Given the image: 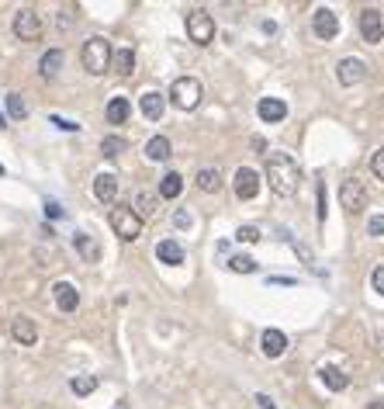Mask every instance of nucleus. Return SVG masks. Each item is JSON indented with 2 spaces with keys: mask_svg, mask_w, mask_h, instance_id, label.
Instances as JSON below:
<instances>
[{
  "mask_svg": "<svg viewBox=\"0 0 384 409\" xmlns=\"http://www.w3.org/2000/svg\"><path fill=\"white\" fill-rule=\"evenodd\" d=\"M339 204H343L349 216H360V212L367 209V187H363V180L346 177V180L339 184Z\"/></svg>",
  "mask_w": 384,
  "mask_h": 409,
  "instance_id": "39448f33",
  "label": "nucleus"
},
{
  "mask_svg": "<svg viewBox=\"0 0 384 409\" xmlns=\"http://www.w3.org/2000/svg\"><path fill=\"white\" fill-rule=\"evenodd\" d=\"M156 201H160V198H156L153 191H139L135 201H132V212H135L139 219H149V216L156 212Z\"/></svg>",
  "mask_w": 384,
  "mask_h": 409,
  "instance_id": "b1692460",
  "label": "nucleus"
},
{
  "mask_svg": "<svg viewBox=\"0 0 384 409\" xmlns=\"http://www.w3.org/2000/svg\"><path fill=\"white\" fill-rule=\"evenodd\" d=\"M111 229L118 233V240L132 243L142 236V219L128 209V204H118V209H111Z\"/></svg>",
  "mask_w": 384,
  "mask_h": 409,
  "instance_id": "20e7f679",
  "label": "nucleus"
},
{
  "mask_svg": "<svg viewBox=\"0 0 384 409\" xmlns=\"http://www.w3.org/2000/svg\"><path fill=\"white\" fill-rule=\"evenodd\" d=\"M267 180H270L273 194H280V198H291V194L298 191L301 170H298V163H294L291 156H284V153H273V156H267Z\"/></svg>",
  "mask_w": 384,
  "mask_h": 409,
  "instance_id": "f257e3e1",
  "label": "nucleus"
},
{
  "mask_svg": "<svg viewBox=\"0 0 384 409\" xmlns=\"http://www.w3.org/2000/svg\"><path fill=\"white\" fill-rule=\"evenodd\" d=\"M229 267H232L236 274H253V271H256V260H253V257H246V254H239V257H232V260H229Z\"/></svg>",
  "mask_w": 384,
  "mask_h": 409,
  "instance_id": "7c9ffc66",
  "label": "nucleus"
},
{
  "mask_svg": "<svg viewBox=\"0 0 384 409\" xmlns=\"http://www.w3.org/2000/svg\"><path fill=\"white\" fill-rule=\"evenodd\" d=\"M46 216H49V219H59V216H63L59 201H46Z\"/></svg>",
  "mask_w": 384,
  "mask_h": 409,
  "instance_id": "c9c22d12",
  "label": "nucleus"
},
{
  "mask_svg": "<svg viewBox=\"0 0 384 409\" xmlns=\"http://www.w3.org/2000/svg\"><path fill=\"white\" fill-rule=\"evenodd\" d=\"M52 298H56L59 312H77V305H80V292H77L70 281H59V285H52Z\"/></svg>",
  "mask_w": 384,
  "mask_h": 409,
  "instance_id": "9b49d317",
  "label": "nucleus"
},
{
  "mask_svg": "<svg viewBox=\"0 0 384 409\" xmlns=\"http://www.w3.org/2000/svg\"><path fill=\"white\" fill-rule=\"evenodd\" d=\"M139 108H142V115H146L149 122H160L163 111H166V97L156 94V91H146V94L139 97Z\"/></svg>",
  "mask_w": 384,
  "mask_h": 409,
  "instance_id": "ddd939ff",
  "label": "nucleus"
},
{
  "mask_svg": "<svg viewBox=\"0 0 384 409\" xmlns=\"http://www.w3.org/2000/svg\"><path fill=\"white\" fill-rule=\"evenodd\" d=\"M370 409H384V402H381V399H377V402H370Z\"/></svg>",
  "mask_w": 384,
  "mask_h": 409,
  "instance_id": "ea45409f",
  "label": "nucleus"
},
{
  "mask_svg": "<svg viewBox=\"0 0 384 409\" xmlns=\"http://www.w3.org/2000/svg\"><path fill=\"white\" fill-rule=\"evenodd\" d=\"M173 222H177V229H187V226H191V216H187V212H177Z\"/></svg>",
  "mask_w": 384,
  "mask_h": 409,
  "instance_id": "4c0bfd02",
  "label": "nucleus"
},
{
  "mask_svg": "<svg viewBox=\"0 0 384 409\" xmlns=\"http://www.w3.org/2000/svg\"><path fill=\"white\" fill-rule=\"evenodd\" d=\"M236 240H239V243H260V229H256V226H239Z\"/></svg>",
  "mask_w": 384,
  "mask_h": 409,
  "instance_id": "2f4dec72",
  "label": "nucleus"
},
{
  "mask_svg": "<svg viewBox=\"0 0 384 409\" xmlns=\"http://www.w3.org/2000/svg\"><path fill=\"white\" fill-rule=\"evenodd\" d=\"M104 115H108V122H111V125H125V122H128V115H132V104H128V97H111Z\"/></svg>",
  "mask_w": 384,
  "mask_h": 409,
  "instance_id": "aec40b11",
  "label": "nucleus"
},
{
  "mask_svg": "<svg viewBox=\"0 0 384 409\" xmlns=\"http://www.w3.org/2000/svg\"><path fill=\"white\" fill-rule=\"evenodd\" d=\"M370 285H374V292H381V295H384V264H381V267H374Z\"/></svg>",
  "mask_w": 384,
  "mask_h": 409,
  "instance_id": "f704fd0d",
  "label": "nucleus"
},
{
  "mask_svg": "<svg viewBox=\"0 0 384 409\" xmlns=\"http://www.w3.org/2000/svg\"><path fill=\"white\" fill-rule=\"evenodd\" d=\"M360 35H363V42H370V46H377V42L384 39V21H381V11H377V8H363V11H360Z\"/></svg>",
  "mask_w": 384,
  "mask_h": 409,
  "instance_id": "6e6552de",
  "label": "nucleus"
},
{
  "mask_svg": "<svg viewBox=\"0 0 384 409\" xmlns=\"http://www.w3.org/2000/svg\"><path fill=\"white\" fill-rule=\"evenodd\" d=\"M180 191H184V177H180L177 170L163 173V180H160V198L173 201V198H180Z\"/></svg>",
  "mask_w": 384,
  "mask_h": 409,
  "instance_id": "4be33fe9",
  "label": "nucleus"
},
{
  "mask_svg": "<svg viewBox=\"0 0 384 409\" xmlns=\"http://www.w3.org/2000/svg\"><path fill=\"white\" fill-rule=\"evenodd\" d=\"M42 32H46V25H42V15H39L35 8H21V11L15 15V35H18L21 42H39Z\"/></svg>",
  "mask_w": 384,
  "mask_h": 409,
  "instance_id": "423d86ee",
  "label": "nucleus"
},
{
  "mask_svg": "<svg viewBox=\"0 0 384 409\" xmlns=\"http://www.w3.org/2000/svg\"><path fill=\"white\" fill-rule=\"evenodd\" d=\"M367 233H370V236H384V216H370Z\"/></svg>",
  "mask_w": 384,
  "mask_h": 409,
  "instance_id": "72a5a7b5",
  "label": "nucleus"
},
{
  "mask_svg": "<svg viewBox=\"0 0 384 409\" xmlns=\"http://www.w3.org/2000/svg\"><path fill=\"white\" fill-rule=\"evenodd\" d=\"M80 63H84V70H87L90 77L108 73V70H111V42H108V39H101V35H94L90 42H84Z\"/></svg>",
  "mask_w": 384,
  "mask_h": 409,
  "instance_id": "f03ea898",
  "label": "nucleus"
},
{
  "mask_svg": "<svg viewBox=\"0 0 384 409\" xmlns=\"http://www.w3.org/2000/svg\"><path fill=\"white\" fill-rule=\"evenodd\" d=\"M256 402H260L263 409H273V399H270V395H256Z\"/></svg>",
  "mask_w": 384,
  "mask_h": 409,
  "instance_id": "58836bf2",
  "label": "nucleus"
},
{
  "mask_svg": "<svg viewBox=\"0 0 384 409\" xmlns=\"http://www.w3.org/2000/svg\"><path fill=\"white\" fill-rule=\"evenodd\" d=\"M370 170H374V177H377V180H384V146L374 153V160H370Z\"/></svg>",
  "mask_w": 384,
  "mask_h": 409,
  "instance_id": "473e14b6",
  "label": "nucleus"
},
{
  "mask_svg": "<svg viewBox=\"0 0 384 409\" xmlns=\"http://www.w3.org/2000/svg\"><path fill=\"white\" fill-rule=\"evenodd\" d=\"M156 257H160L163 264H173V267H177V264H184V247H180L177 240H163V243L156 247Z\"/></svg>",
  "mask_w": 384,
  "mask_h": 409,
  "instance_id": "5701e85b",
  "label": "nucleus"
},
{
  "mask_svg": "<svg viewBox=\"0 0 384 409\" xmlns=\"http://www.w3.org/2000/svg\"><path fill=\"white\" fill-rule=\"evenodd\" d=\"M201 97H204V91H201V80H194V77H177L170 84V101L180 111H194L201 104Z\"/></svg>",
  "mask_w": 384,
  "mask_h": 409,
  "instance_id": "7ed1b4c3",
  "label": "nucleus"
},
{
  "mask_svg": "<svg viewBox=\"0 0 384 409\" xmlns=\"http://www.w3.org/2000/svg\"><path fill=\"white\" fill-rule=\"evenodd\" d=\"M363 73H367V66H363L360 59H353V56H349V59H343V63L336 66V77H339V84H343V87L360 84V80H363Z\"/></svg>",
  "mask_w": 384,
  "mask_h": 409,
  "instance_id": "f8f14e48",
  "label": "nucleus"
},
{
  "mask_svg": "<svg viewBox=\"0 0 384 409\" xmlns=\"http://www.w3.org/2000/svg\"><path fill=\"white\" fill-rule=\"evenodd\" d=\"M125 149H128V142H125L122 135H108V139L101 142V153H104L108 160H118V156H122Z\"/></svg>",
  "mask_w": 384,
  "mask_h": 409,
  "instance_id": "cd10ccee",
  "label": "nucleus"
},
{
  "mask_svg": "<svg viewBox=\"0 0 384 409\" xmlns=\"http://www.w3.org/2000/svg\"><path fill=\"white\" fill-rule=\"evenodd\" d=\"M111 66H115L118 77H132V73H135V53H132V49H118V53H111Z\"/></svg>",
  "mask_w": 384,
  "mask_h": 409,
  "instance_id": "412c9836",
  "label": "nucleus"
},
{
  "mask_svg": "<svg viewBox=\"0 0 384 409\" xmlns=\"http://www.w3.org/2000/svg\"><path fill=\"white\" fill-rule=\"evenodd\" d=\"M187 35H191V42H198V46H211V39H215V18L208 15V11H191L187 15Z\"/></svg>",
  "mask_w": 384,
  "mask_h": 409,
  "instance_id": "0eeeda50",
  "label": "nucleus"
},
{
  "mask_svg": "<svg viewBox=\"0 0 384 409\" xmlns=\"http://www.w3.org/2000/svg\"><path fill=\"white\" fill-rule=\"evenodd\" d=\"M256 111H260V118H263L267 125H273V122H284V118H287V104H284L280 97H263V101L256 104Z\"/></svg>",
  "mask_w": 384,
  "mask_h": 409,
  "instance_id": "4468645a",
  "label": "nucleus"
},
{
  "mask_svg": "<svg viewBox=\"0 0 384 409\" xmlns=\"http://www.w3.org/2000/svg\"><path fill=\"white\" fill-rule=\"evenodd\" d=\"M198 187L201 191H208V194H215V191H222V173L215 170V167H204V170H198Z\"/></svg>",
  "mask_w": 384,
  "mask_h": 409,
  "instance_id": "a878e982",
  "label": "nucleus"
},
{
  "mask_svg": "<svg viewBox=\"0 0 384 409\" xmlns=\"http://www.w3.org/2000/svg\"><path fill=\"white\" fill-rule=\"evenodd\" d=\"M59 70H63V49H49V53L39 59V73H42L46 80H52V77H59Z\"/></svg>",
  "mask_w": 384,
  "mask_h": 409,
  "instance_id": "6ab92c4d",
  "label": "nucleus"
},
{
  "mask_svg": "<svg viewBox=\"0 0 384 409\" xmlns=\"http://www.w3.org/2000/svg\"><path fill=\"white\" fill-rule=\"evenodd\" d=\"M11 336H15L21 347H32V343L39 340V330H35V323H32L28 316H18V319H11Z\"/></svg>",
  "mask_w": 384,
  "mask_h": 409,
  "instance_id": "dca6fc26",
  "label": "nucleus"
},
{
  "mask_svg": "<svg viewBox=\"0 0 384 409\" xmlns=\"http://www.w3.org/2000/svg\"><path fill=\"white\" fill-rule=\"evenodd\" d=\"M318 374H322V381H325L332 392H339V388H346V385H349V378H346L339 368H332V364H329V368H322Z\"/></svg>",
  "mask_w": 384,
  "mask_h": 409,
  "instance_id": "bb28decb",
  "label": "nucleus"
},
{
  "mask_svg": "<svg viewBox=\"0 0 384 409\" xmlns=\"http://www.w3.org/2000/svg\"><path fill=\"white\" fill-rule=\"evenodd\" d=\"M146 156H149L153 163L170 160V139H166V135H153V139L146 142Z\"/></svg>",
  "mask_w": 384,
  "mask_h": 409,
  "instance_id": "393cba45",
  "label": "nucleus"
},
{
  "mask_svg": "<svg viewBox=\"0 0 384 409\" xmlns=\"http://www.w3.org/2000/svg\"><path fill=\"white\" fill-rule=\"evenodd\" d=\"M8 115H11L15 122H21V118L28 115V104H25L21 94H8Z\"/></svg>",
  "mask_w": 384,
  "mask_h": 409,
  "instance_id": "c85d7f7f",
  "label": "nucleus"
},
{
  "mask_svg": "<svg viewBox=\"0 0 384 409\" xmlns=\"http://www.w3.org/2000/svg\"><path fill=\"white\" fill-rule=\"evenodd\" d=\"M0 177H4V167H0Z\"/></svg>",
  "mask_w": 384,
  "mask_h": 409,
  "instance_id": "a19ab883",
  "label": "nucleus"
},
{
  "mask_svg": "<svg viewBox=\"0 0 384 409\" xmlns=\"http://www.w3.org/2000/svg\"><path fill=\"white\" fill-rule=\"evenodd\" d=\"M260 347H263V354H267V357H280V354L287 350V336H284L280 330H263Z\"/></svg>",
  "mask_w": 384,
  "mask_h": 409,
  "instance_id": "a211bd4d",
  "label": "nucleus"
},
{
  "mask_svg": "<svg viewBox=\"0 0 384 409\" xmlns=\"http://www.w3.org/2000/svg\"><path fill=\"white\" fill-rule=\"evenodd\" d=\"M311 28H315V35L318 39H336L339 35V15H332L329 8H318L315 15H311Z\"/></svg>",
  "mask_w": 384,
  "mask_h": 409,
  "instance_id": "1a4fd4ad",
  "label": "nucleus"
},
{
  "mask_svg": "<svg viewBox=\"0 0 384 409\" xmlns=\"http://www.w3.org/2000/svg\"><path fill=\"white\" fill-rule=\"evenodd\" d=\"M73 247H77V254H80L87 264H97V260H101V243H97L94 236L77 233V236H73Z\"/></svg>",
  "mask_w": 384,
  "mask_h": 409,
  "instance_id": "f3484780",
  "label": "nucleus"
},
{
  "mask_svg": "<svg viewBox=\"0 0 384 409\" xmlns=\"http://www.w3.org/2000/svg\"><path fill=\"white\" fill-rule=\"evenodd\" d=\"M70 388H73L77 395H90V392L97 388V378H94V374H77V378L70 381Z\"/></svg>",
  "mask_w": 384,
  "mask_h": 409,
  "instance_id": "c756f323",
  "label": "nucleus"
},
{
  "mask_svg": "<svg viewBox=\"0 0 384 409\" xmlns=\"http://www.w3.org/2000/svg\"><path fill=\"white\" fill-rule=\"evenodd\" d=\"M94 198L104 201V204H111L118 198V177L115 173H97L94 177Z\"/></svg>",
  "mask_w": 384,
  "mask_h": 409,
  "instance_id": "2eb2a0df",
  "label": "nucleus"
},
{
  "mask_svg": "<svg viewBox=\"0 0 384 409\" xmlns=\"http://www.w3.org/2000/svg\"><path fill=\"white\" fill-rule=\"evenodd\" d=\"M232 184H236V194H239L242 201L256 198V191H260V177H256V170H249V167H239Z\"/></svg>",
  "mask_w": 384,
  "mask_h": 409,
  "instance_id": "9d476101",
  "label": "nucleus"
},
{
  "mask_svg": "<svg viewBox=\"0 0 384 409\" xmlns=\"http://www.w3.org/2000/svg\"><path fill=\"white\" fill-rule=\"evenodd\" d=\"M52 125H59V129H66V132H77V129H80L77 122H66V118H59V115L52 118Z\"/></svg>",
  "mask_w": 384,
  "mask_h": 409,
  "instance_id": "e433bc0d",
  "label": "nucleus"
}]
</instances>
